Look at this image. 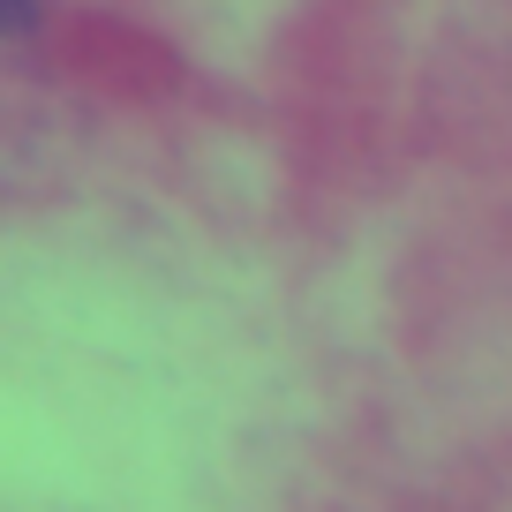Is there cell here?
<instances>
[{
    "instance_id": "obj_1",
    "label": "cell",
    "mask_w": 512,
    "mask_h": 512,
    "mask_svg": "<svg viewBox=\"0 0 512 512\" xmlns=\"http://www.w3.org/2000/svg\"><path fill=\"white\" fill-rule=\"evenodd\" d=\"M31 23V0H0V31H23Z\"/></svg>"
}]
</instances>
